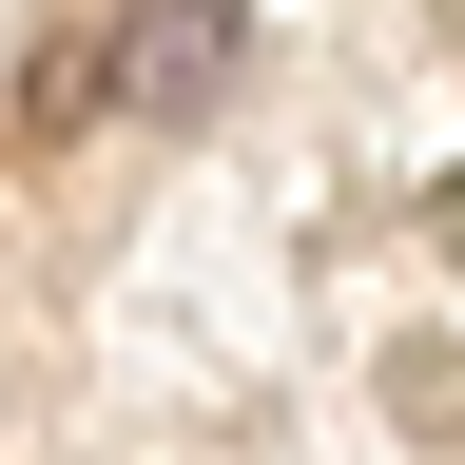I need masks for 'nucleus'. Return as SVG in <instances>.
Returning <instances> with one entry per match:
<instances>
[{
  "label": "nucleus",
  "instance_id": "obj_1",
  "mask_svg": "<svg viewBox=\"0 0 465 465\" xmlns=\"http://www.w3.org/2000/svg\"><path fill=\"white\" fill-rule=\"evenodd\" d=\"M58 97H97V116H213L232 97V0H155L136 39H116L97 78H58Z\"/></svg>",
  "mask_w": 465,
  "mask_h": 465
}]
</instances>
